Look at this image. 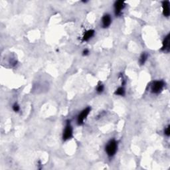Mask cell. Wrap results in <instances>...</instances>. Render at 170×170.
I'll use <instances>...</instances> for the list:
<instances>
[{"mask_svg": "<svg viewBox=\"0 0 170 170\" xmlns=\"http://www.w3.org/2000/svg\"><path fill=\"white\" fill-rule=\"evenodd\" d=\"M103 90H104V85L101 83H99L97 88V91L98 93H101L103 92Z\"/></svg>", "mask_w": 170, "mask_h": 170, "instance_id": "cell-12", "label": "cell"}, {"mask_svg": "<svg viewBox=\"0 0 170 170\" xmlns=\"http://www.w3.org/2000/svg\"><path fill=\"white\" fill-rule=\"evenodd\" d=\"M94 34H95V31L94 30L87 31L83 35V41H88L90 38L93 37Z\"/></svg>", "mask_w": 170, "mask_h": 170, "instance_id": "cell-9", "label": "cell"}, {"mask_svg": "<svg viewBox=\"0 0 170 170\" xmlns=\"http://www.w3.org/2000/svg\"><path fill=\"white\" fill-rule=\"evenodd\" d=\"M164 82L162 80H157V81H154L151 84V92L153 93L158 94L163 90L164 87Z\"/></svg>", "mask_w": 170, "mask_h": 170, "instance_id": "cell-2", "label": "cell"}, {"mask_svg": "<svg viewBox=\"0 0 170 170\" xmlns=\"http://www.w3.org/2000/svg\"><path fill=\"white\" fill-rule=\"evenodd\" d=\"M112 22L111 17L110 15L106 14L104 15L102 18V25L104 28H107L110 25Z\"/></svg>", "mask_w": 170, "mask_h": 170, "instance_id": "cell-6", "label": "cell"}, {"mask_svg": "<svg viewBox=\"0 0 170 170\" xmlns=\"http://www.w3.org/2000/svg\"><path fill=\"white\" fill-rule=\"evenodd\" d=\"M164 132H165V135H166L167 136H169V135H170V130H169V126H167L166 128L165 129V131H164Z\"/></svg>", "mask_w": 170, "mask_h": 170, "instance_id": "cell-14", "label": "cell"}, {"mask_svg": "<svg viewBox=\"0 0 170 170\" xmlns=\"http://www.w3.org/2000/svg\"><path fill=\"white\" fill-rule=\"evenodd\" d=\"M118 148L117 142L115 140H112L108 143L106 146V152L108 156H113L116 154Z\"/></svg>", "mask_w": 170, "mask_h": 170, "instance_id": "cell-1", "label": "cell"}, {"mask_svg": "<svg viewBox=\"0 0 170 170\" xmlns=\"http://www.w3.org/2000/svg\"><path fill=\"white\" fill-rule=\"evenodd\" d=\"M115 95L119 96H124L125 95V90L123 87H120L115 92Z\"/></svg>", "mask_w": 170, "mask_h": 170, "instance_id": "cell-11", "label": "cell"}, {"mask_svg": "<svg viewBox=\"0 0 170 170\" xmlns=\"http://www.w3.org/2000/svg\"><path fill=\"white\" fill-rule=\"evenodd\" d=\"M19 109H20L19 106L17 103H15V104H13V110L15 112H18L19 110Z\"/></svg>", "mask_w": 170, "mask_h": 170, "instance_id": "cell-13", "label": "cell"}, {"mask_svg": "<svg viewBox=\"0 0 170 170\" xmlns=\"http://www.w3.org/2000/svg\"><path fill=\"white\" fill-rule=\"evenodd\" d=\"M162 8H163V14L164 16L168 17L170 13L169 9V2L168 1H164L162 2Z\"/></svg>", "mask_w": 170, "mask_h": 170, "instance_id": "cell-8", "label": "cell"}, {"mask_svg": "<svg viewBox=\"0 0 170 170\" xmlns=\"http://www.w3.org/2000/svg\"><path fill=\"white\" fill-rule=\"evenodd\" d=\"M170 47V36L169 35H167L163 41V46L162 50L165 51V52H169Z\"/></svg>", "mask_w": 170, "mask_h": 170, "instance_id": "cell-7", "label": "cell"}, {"mask_svg": "<svg viewBox=\"0 0 170 170\" xmlns=\"http://www.w3.org/2000/svg\"><path fill=\"white\" fill-rule=\"evenodd\" d=\"M82 53H83V55H86L89 53V51H88V49H85V50L83 51V52H82Z\"/></svg>", "mask_w": 170, "mask_h": 170, "instance_id": "cell-15", "label": "cell"}, {"mask_svg": "<svg viewBox=\"0 0 170 170\" xmlns=\"http://www.w3.org/2000/svg\"><path fill=\"white\" fill-rule=\"evenodd\" d=\"M147 57H148V55H147L146 53H143L140 58V63L141 64H144L145 63V62L146 61Z\"/></svg>", "mask_w": 170, "mask_h": 170, "instance_id": "cell-10", "label": "cell"}, {"mask_svg": "<svg viewBox=\"0 0 170 170\" xmlns=\"http://www.w3.org/2000/svg\"><path fill=\"white\" fill-rule=\"evenodd\" d=\"M90 107H88V108H85L84 110H83L81 112V113L78 116V118H77V122H78V124L79 125H82V124L84 123V120L86 119L87 116L89 114V113H90Z\"/></svg>", "mask_w": 170, "mask_h": 170, "instance_id": "cell-3", "label": "cell"}, {"mask_svg": "<svg viewBox=\"0 0 170 170\" xmlns=\"http://www.w3.org/2000/svg\"><path fill=\"white\" fill-rule=\"evenodd\" d=\"M125 7V3L122 1H117L114 3V10L116 15H120L122 13V11Z\"/></svg>", "mask_w": 170, "mask_h": 170, "instance_id": "cell-5", "label": "cell"}, {"mask_svg": "<svg viewBox=\"0 0 170 170\" xmlns=\"http://www.w3.org/2000/svg\"><path fill=\"white\" fill-rule=\"evenodd\" d=\"M69 122H67V124L64 128V130L63 132V136H62V138L64 140H67L73 136V128L71 126L70 123Z\"/></svg>", "mask_w": 170, "mask_h": 170, "instance_id": "cell-4", "label": "cell"}]
</instances>
